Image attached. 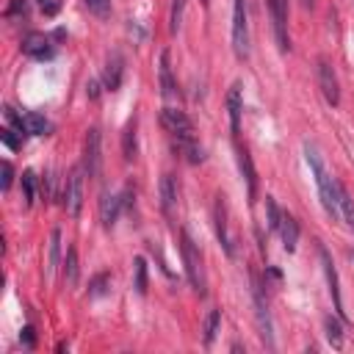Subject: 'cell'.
<instances>
[{"label":"cell","mask_w":354,"mask_h":354,"mask_svg":"<svg viewBox=\"0 0 354 354\" xmlns=\"http://www.w3.org/2000/svg\"><path fill=\"white\" fill-rule=\"evenodd\" d=\"M160 124H163L174 138H180V136H185V133H194L191 119H188L180 108H163V111H160Z\"/></svg>","instance_id":"30bf717a"},{"label":"cell","mask_w":354,"mask_h":354,"mask_svg":"<svg viewBox=\"0 0 354 354\" xmlns=\"http://www.w3.org/2000/svg\"><path fill=\"white\" fill-rule=\"evenodd\" d=\"M11 180H14V169H11V163L8 160H3V191H8L11 188Z\"/></svg>","instance_id":"d6a6232c"},{"label":"cell","mask_w":354,"mask_h":354,"mask_svg":"<svg viewBox=\"0 0 354 354\" xmlns=\"http://www.w3.org/2000/svg\"><path fill=\"white\" fill-rule=\"evenodd\" d=\"M318 254H321V263H324V274H326V285H329V293H332V301H335V313L346 321V310H343V299H340V285H337L335 263H332V257H329V252L324 246H318Z\"/></svg>","instance_id":"ba28073f"},{"label":"cell","mask_w":354,"mask_h":354,"mask_svg":"<svg viewBox=\"0 0 354 354\" xmlns=\"http://www.w3.org/2000/svg\"><path fill=\"white\" fill-rule=\"evenodd\" d=\"M58 260H61V230H53L50 232V252H47V268L44 274L53 277V271L58 268Z\"/></svg>","instance_id":"44dd1931"},{"label":"cell","mask_w":354,"mask_h":354,"mask_svg":"<svg viewBox=\"0 0 354 354\" xmlns=\"http://www.w3.org/2000/svg\"><path fill=\"white\" fill-rule=\"evenodd\" d=\"M22 50H25L30 58H39V61H41V58H53V53H55L53 44H50V39H47L44 33H36V30L22 39Z\"/></svg>","instance_id":"8fae6325"},{"label":"cell","mask_w":354,"mask_h":354,"mask_svg":"<svg viewBox=\"0 0 354 354\" xmlns=\"http://www.w3.org/2000/svg\"><path fill=\"white\" fill-rule=\"evenodd\" d=\"M64 277H66V285L77 282V252L72 246L66 249V257H64Z\"/></svg>","instance_id":"484cf974"},{"label":"cell","mask_w":354,"mask_h":354,"mask_svg":"<svg viewBox=\"0 0 354 354\" xmlns=\"http://www.w3.org/2000/svg\"><path fill=\"white\" fill-rule=\"evenodd\" d=\"M108 285H111V277H108V274H97V277L91 279V288H88V296H91V299H97V296H102V293H108Z\"/></svg>","instance_id":"f546056e"},{"label":"cell","mask_w":354,"mask_h":354,"mask_svg":"<svg viewBox=\"0 0 354 354\" xmlns=\"http://www.w3.org/2000/svg\"><path fill=\"white\" fill-rule=\"evenodd\" d=\"M266 213H268V227L271 230H277L279 227V207H277V202H274V196H266Z\"/></svg>","instance_id":"1f68e13d"},{"label":"cell","mask_w":354,"mask_h":354,"mask_svg":"<svg viewBox=\"0 0 354 354\" xmlns=\"http://www.w3.org/2000/svg\"><path fill=\"white\" fill-rule=\"evenodd\" d=\"M0 138L6 141V147H11V149H17V138L11 136V130H3V133H0Z\"/></svg>","instance_id":"e575fe53"},{"label":"cell","mask_w":354,"mask_h":354,"mask_svg":"<svg viewBox=\"0 0 354 354\" xmlns=\"http://www.w3.org/2000/svg\"><path fill=\"white\" fill-rule=\"evenodd\" d=\"M252 299H254V315H257V326H260V337L268 348H274V326H271V315H268V307L263 301V293L260 288L254 285L252 288Z\"/></svg>","instance_id":"9c48e42d"},{"label":"cell","mask_w":354,"mask_h":354,"mask_svg":"<svg viewBox=\"0 0 354 354\" xmlns=\"http://www.w3.org/2000/svg\"><path fill=\"white\" fill-rule=\"evenodd\" d=\"M216 235H218V241H221L227 257H232L235 249H232V241H230V235H227V218H224V202H221V196H218V202H216Z\"/></svg>","instance_id":"d6986e66"},{"label":"cell","mask_w":354,"mask_h":354,"mask_svg":"<svg viewBox=\"0 0 354 354\" xmlns=\"http://www.w3.org/2000/svg\"><path fill=\"white\" fill-rule=\"evenodd\" d=\"M238 169H241L243 180H246L249 202H254V196H257V171H254V166H252V158H249V152H246L243 147H238Z\"/></svg>","instance_id":"5bb4252c"},{"label":"cell","mask_w":354,"mask_h":354,"mask_svg":"<svg viewBox=\"0 0 354 354\" xmlns=\"http://www.w3.org/2000/svg\"><path fill=\"white\" fill-rule=\"evenodd\" d=\"M83 6L88 8V14H94L100 19L111 17V0H83Z\"/></svg>","instance_id":"f1b7e54d"},{"label":"cell","mask_w":354,"mask_h":354,"mask_svg":"<svg viewBox=\"0 0 354 354\" xmlns=\"http://www.w3.org/2000/svg\"><path fill=\"white\" fill-rule=\"evenodd\" d=\"M268 11H271V22H274L277 47H279V53H288L290 50V36H288V0H268Z\"/></svg>","instance_id":"5b68a950"},{"label":"cell","mask_w":354,"mask_h":354,"mask_svg":"<svg viewBox=\"0 0 354 354\" xmlns=\"http://www.w3.org/2000/svg\"><path fill=\"white\" fill-rule=\"evenodd\" d=\"M174 202H177V183H174V174H163V177H160V207H163V213H171V210H174Z\"/></svg>","instance_id":"ac0fdd59"},{"label":"cell","mask_w":354,"mask_h":354,"mask_svg":"<svg viewBox=\"0 0 354 354\" xmlns=\"http://www.w3.org/2000/svg\"><path fill=\"white\" fill-rule=\"evenodd\" d=\"M318 86H321V94L329 105H337L340 102V86H337V77H335V69L326 58H318Z\"/></svg>","instance_id":"8992f818"},{"label":"cell","mask_w":354,"mask_h":354,"mask_svg":"<svg viewBox=\"0 0 354 354\" xmlns=\"http://www.w3.org/2000/svg\"><path fill=\"white\" fill-rule=\"evenodd\" d=\"M202 3H207V0H202Z\"/></svg>","instance_id":"8d00e7d4"},{"label":"cell","mask_w":354,"mask_h":354,"mask_svg":"<svg viewBox=\"0 0 354 354\" xmlns=\"http://www.w3.org/2000/svg\"><path fill=\"white\" fill-rule=\"evenodd\" d=\"M183 8H185V0H171V17H169V30H171V33H177V30H180Z\"/></svg>","instance_id":"4dcf8cb0"},{"label":"cell","mask_w":354,"mask_h":354,"mask_svg":"<svg viewBox=\"0 0 354 354\" xmlns=\"http://www.w3.org/2000/svg\"><path fill=\"white\" fill-rule=\"evenodd\" d=\"M22 199H25L28 207L36 202V174H33L30 169L22 171Z\"/></svg>","instance_id":"d4e9b609"},{"label":"cell","mask_w":354,"mask_h":354,"mask_svg":"<svg viewBox=\"0 0 354 354\" xmlns=\"http://www.w3.org/2000/svg\"><path fill=\"white\" fill-rule=\"evenodd\" d=\"M337 199H340V216L348 221V227L354 230V205H351V199H348V194H346V188L337 183Z\"/></svg>","instance_id":"4316f807"},{"label":"cell","mask_w":354,"mask_h":354,"mask_svg":"<svg viewBox=\"0 0 354 354\" xmlns=\"http://www.w3.org/2000/svg\"><path fill=\"white\" fill-rule=\"evenodd\" d=\"M8 14H28V3L25 0H11V8H8Z\"/></svg>","instance_id":"836d02e7"},{"label":"cell","mask_w":354,"mask_h":354,"mask_svg":"<svg viewBox=\"0 0 354 354\" xmlns=\"http://www.w3.org/2000/svg\"><path fill=\"white\" fill-rule=\"evenodd\" d=\"M218 326H221V310H210L207 313V318H205V335H202V343L205 346H210L213 340H216V335H218Z\"/></svg>","instance_id":"7402d4cb"},{"label":"cell","mask_w":354,"mask_h":354,"mask_svg":"<svg viewBox=\"0 0 354 354\" xmlns=\"http://www.w3.org/2000/svg\"><path fill=\"white\" fill-rule=\"evenodd\" d=\"M324 329H326L329 343H332L335 348H340V346H343V329H340V321L332 318V315H326V318H324Z\"/></svg>","instance_id":"cb8c5ba5"},{"label":"cell","mask_w":354,"mask_h":354,"mask_svg":"<svg viewBox=\"0 0 354 354\" xmlns=\"http://www.w3.org/2000/svg\"><path fill=\"white\" fill-rule=\"evenodd\" d=\"M86 88H88V97H91V100H94V97H97V80H91V83H88V86H86Z\"/></svg>","instance_id":"d590c367"},{"label":"cell","mask_w":354,"mask_h":354,"mask_svg":"<svg viewBox=\"0 0 354 354\" xmlns=\"http://www.w3.org/2000/svg\"><path fill=\"white\" fill-rule=\"evenodd\" d=\"M19 130H25V133H30V136H44L47 130H50V122L41 116V113H25L22 119H19Z\"/></svg>","instance_id":"ffe728a7"},{"label":"cell","mask_w":354,"mask_h":354,"mask_svg":"<svg viewBox=\"0 0 354 354\" xmlns=\"http://www.w3.org/2000/svg\"><path fill=\"white\" fill-rule=\"evenodd\" d=\"M158 72H160V94H163L166 100H174V97H177V83H174V77H171L169 53H160V66H158Z\"/></svg>","instance_id":"e0dca14e"},{"label":"cell","mask_w":354,"mask_h":354,"mask_svg":"<svg viewBox=\"0 0 354 354\" xmlns=\"http://www.w3.org/2000/svg\"><path fill=\"white\" fill-rule=\"evenodd\" d=\"M133 268H136V282H133L136 293H147V263H144V257H136Z\"/></svg>","instance_id":"83f0119b"},{"label":"cell","mask_w":354,"mask_h":354,"mask_svg":"<svg viewBox=\"0 0 354 354\" xmlns=\"http://www.w3.org/2000/svg\"><path fill=\"white\" fill-rule=\"evenodd\" d=\"M180 252H183V263H185V274H188V282L191 288L205 296V268H202V254L196 252L194 241L188 232H180Z\"/></svg>","instance_id":"7a4b0ae2"},{"label":"cell","mask_w":354,"mask_h":354,"mask_svg":"<svg viewBox=\"0 0 354 354\" xmlns=\"http://www.w3.org/2000/svg\"><path fill=\"white\" fill-rule=\"evenodd\" d=\"M122 196H116V194H105L102 196V202H100V218H102V227H113L116 224V218H119V213H122Z\"/></svg>","instance_id":"9a60e30c"},{"label":"cell","mask_w":354,"mask_h":354,"mask_svg":"<svg viewBox=\"0 0 354 354\" xmlns=\"http://www.w3.org/2000/svg\"><path fill=\"white\" fill-rule=\"evenodd\" d=\"M83 174H86V169L75 166L64 180V205L72 216H77L83 207Z\"/></svg>","instance_id":"277c9868"},{"label":"cell","mask_w":354,"mask_h":354,"mask_svg":"<svg viewBox=\"0 0 354 354\" xmlns=\"http://www.w3.org/2000/svg\"><path fill=\"white\" fill-rule=\"evenodd\" d=\"M100 160H102V155H100V130L91 127L86 133V141H83V169H86L88 177L100 174Z\"/></svg>","instance_id":"52a82bcc"},{"label":"cell","mask_w":354,"mask_h":354,"mask_svg":"<svg viewBox=\"0 0 354 354\" xmlns=\"http://www.w3.org/2000/svg\"><path fill=\"white\" fill-rule=\"evenodd\" d=\"M122 149H124V158H127V160H133V158H136V119H130V122H127V127H124Z\"/></svg>","instance_id":"603a6c76"},{"label":"cell","mask_w":354,"mask_h":354,"mask_svg":"<svg viewBox=\"0 0 354 354\" xmlns=\"http://www.w3.org/2000/svg\"><path fill=\"white\" fill-rule=\"evenodd\" d=\"M304 160L315 177V185H318V196H321V205L326 210V216H332L335 221L340 218V199H337V180L329 177V171L324 169V160L318 158L315 147L313 144H304Z\"/></svg>","instance_id":"6da1fadb"},{"label":"cell","mask_w":354,"mask_h":354,"mask_svg":"<svg viewBox=\"0 0 354 354\" xmlns=\"http://www.w3.org/2000/svg\"><path fill=\"white\" fill-rule=\"evenodd\" d=\"M232 50L238 58H249V17L246 0H232Z\"/></svg>","instance_id":"3957f363"},{"label":"cell","mask_w":354,"mask_h":354,"mask_svg":"<svg viewBox=\"0 0 354 354\" xmlns=\"http://www.w3.org/2000/svg\"><path fill=\"white\" fill-rule=\"evenodd\" d=\"M122 75H124V61H122V55H111L108 58V64H105V75H102V80H105V86L111 88V91H116L119 86H122Z\"/></svg>","instance_id":"2e32d148"},{"label":"cell","mask_w":354,"mask_h":354,"mask_svg":"<svg viewBox=\"0 0 354 354\" xmlns=\"http://www.w3.org/2000/svg\"><path fill=\"white\" fill-rule=\"evenodd\" d=\"M227 111H230L232 136H238V130H241V111H243V88H241V83L230 86V91H227Z\"/></svg>","instance_id":"7c38bea8"},{"label":"cell","mask_w":354,"mask_h":354,"mask_svg":"<svg viewBox=\"0 0 354 354\" xmlns=\"http://www.w3.org/2000/svg\"><path fill=\"white\" fill-rule=\"evenodd\" d=\"M277 232H279V238H282V249H285V252H296V246H299V224H296V218H293L290 213H282V216H279Z\"/></svg>","instance_id":"4fadbf2b"}]
</instances>
